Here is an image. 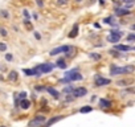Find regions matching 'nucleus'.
<instances>
[{
	"mask_svg": "<svg viewBox=\"0 0 135 127\" xmlns=\"http://www.w3.org/2000/svg\"><path fill=\"white\" fill-rule=\"evenodd\" d=\"M81 79H82V74L78 73L77 69H73V70L65 73V78L61 79V84H68V82H73V81H81Z\"/></svg>",
	"mask_w": 135,
	"mask_h": 127,
	"instance_id": "nucleus-1",
	"label": "nucleus"
},
{
	"mask_svg": "<svg viewBox=\"0 0 135 127\" xmlns=\"http://www.w3.org/2000/svg\"><path fill=\"white\" fill-rule=\"evenodd\" d=\"M132 72H135V66H132V65L123 66V68H119V66H111V69H110V74H111V76L127 74V73H132Z\"/></svg>",
	"mask_w": 135,
	"mask_h": 127,
	"instance_id": "nucleus-2",
	"label": "nucleus"
},
{
	"mask_svg": "<svg viewBox=\"0 0 135 127\" xmlns=\"http://www.w3.org/2000/svg\"><path fill=\"white\" fill-rule=\"evenodd\" d=\"M72 50H73V48L70 47V45H62V47H57V48L52 49V50L49 52V54H50V56H57V54H60V53H66L68 56H69Z\"/></svg>",
	"mask_w": 135,
	"mask_h": 127,
	"instance_id": "nucleus-3",
	"label": "nucleus"
},
{
	"mask_svg": "<svg viewBox=\"0 0 135 127\" xmlns=\"http://www.w3.org/2000/svg\"><path fill=\"white\" fill-rule=\"evenodd\" d=\"M45 121H47V119H45L44 115H37L35 119L29 121L28 127H40V126H42V124L45 123Z\"/></svg>",
	"mask_w": 135,
	"mask_h": 127,
	"instance_id": "nucleus-4",
	"label": "nucleus"
},
{
	"mask_svg": "<svg viewBox=\"0 0 135 127\" xmlns=\"http://www.w3.org/2000/svg\"><path fill=\"white\" fill-rule=\"evenodd\" d=\"M53 68H54V65H52V64H41V65H39L36 69H37V72H39L40 76H41L42 73H49V72H52Z\"/></svg>",
	"mask_w": 135,
	"mask_h": 127,
	"instance_id": "nucleus-5",
	"label": "nucleus"
},
{
	"mask_svg": "<svg viewBox=\"0 0 135 127\" xmlns=\"http://www.w3.org/2000/svg\"><path fill=\"white\" fill-rule=\"evenodd\" d=\"M109 84H110V79L103 78V77H101V76L95 77V86H106Z\"/></svg>",
	"mask_w": 135,
	"mask_h": 127,
	"instance_id": "nucleus-6",
	"label": "nucleus"
},
{
	"mask_svg": "<svg viewBox=\"0 0 135 127\" xmlns=\"http://www.w3.org/2000/svg\"><path fill=\"white\" fill-rule=\"evenodd\" d=\"M74 97H84V95H86L87 94V90L85 89V87H77V89H74L73 90V93H72Z\"/></svg>",
	"mask_w": 135,
	"mask_h": 127,
	"instance_id": "nucleus-7",
	"label": "nucleus"
},
{
	"mask_svg": "<svg viewBox=\"0 0 135 127\" xmlns=\"http://www.w3.org/2000/svg\"><path fill=\"white\" fill-rule=\"evenodd\" d=\"M131 84H134V79H132V78L121 79V81H118V82H117L118 86H129V85H131Z\"/></svg>",
	"mask_w": 135,
	"mask_h": 127,
	"instance_id": "nucleus-8",
	"label": "nucleus"
},
{
	"mask_svg": "<svg viewBox=\"0 0 135 127\" xmlns=\"http://www.w3.org/2000/svg\"><path fill=\"white\" fill-rule=\"evenodd\" d=\"M64 117L62 115H57V117H53L52 119H49L47 123H45V126L44 127H50V124H53V123H56V122H58V121H61Z\"/></svg>",
	"mask_w": 135,
	"mask_h": 127,
	"instance_id": "nucleus-9",
	"label": "nucleus"
},
{
	"mask_svg": "<svg viewBox=\"0 0 135 127\" xmlns=\"http://www.w3.org/2000/svg\"><path fill=\"white\" fill-rule=\"evenodd\" d=\"M130 13V11L127 8H117L115 9V15L117 16H126Z\"/></svg>",
	"mask_w": 135,
	"mask_h": 127,
	"instance_id": "nucleus-10",
	"label": "nucleus"
},
{
	"mask_svg": "<svg viewBox=\"0 0 135 127\" xmlns=\"http://www.w3.org/2000/svg\"><path fill=\"white\" fill-rule=\"evenodd\" d=\"M119 39H121V36H118V34H114V33H110V36L107 37V40H109L110 42H113V44L119 42Z\"/></svg>",
	"mask_w": 135,
	"mask_h": 127,
	"instance_id": "nucleus-11",
	"label": "nucleus"
},
{
	"mask_svg": "<svg viewBox=\"0 0 135 127\" xmlns=\"http://www.w3.org/2000/svg\"><path fill=\"white\" fill-rule=\"evenodd\" d=\"M20 107H21V109H24V110L29 109V107H31V102H29L28 99H25V98H24V99H21V101H20Z\"/></svg>",
	"mask_w": 135,
	"mask_h": 127,
	"instance_id": "nucleus-12",
	"label": "nucleus"
},
{
	"mask_svg": "<svg viewBox=\"0 0 135 127\" xmlns=\"http://www.w3.org/2000/svg\"><path fill=\"white\" fill-rule=\"evenodd\" d=\"M99 106L101 107H105V109H107V107H111V102L110 101H107V99H99Z\"/></svg>",
	"mask_w": 135,
	"mask_h": 127,
	"instance_id": "nucleus-13",
	"label": "nucleus"
},
{
	"mask_svg": "<svg viewBox=\"0 0 135 127\" xmlns=\"http://www.w3.org/2000/svg\"><path fill=\"white\" fill-rule=\"evenodd\" d=\"M114 49H117V50H121V52H129L131 48L129 47V45H115V47H114Z\"/></svg>",
	"mask_w": 135,
	"mask_h": 127,
	"instance_id": "nucleus-14",
	"label": "nucleus"
},
{
	"mask_svg": "<svg viewBox=\"0 0 135 127\" xmlns=\"http://www.w3.org/2000/svg\"><path fill=\"white\" fill-rule=\"evenodd\" d=\"M77 34H78V24H74L73 25V31L69 33V37L74 39V37H77Z\"/></svg>",
	"mask_w": 135,
	"mask_h": 127,
	"instance_id": "nucleus-15",
	"label": "nucleus"
},
{
	"mask_svg": "<svg viewBox=\"0 0 135 127\" xmlns=\"http://www.w3.org/2000/svg\"><path fill=\"white\" fill-rule=\"evenodd\" d=\"M48 91H49V94H52L56 99H57V98H60V93H58V91L57 90H54L53 87H48Z\"/></svg>",
	"mask_w": 135,
	"mask_h": 127,
	"instance_id": "nucleus-16",
	"label": "nucleus"
},
{
	"mask_svg": "<svg viewBox=\"0 0 135 127\" xmlns=\"http://www.w3.org/2000/svg\"><path fill=\"white\" fill-rule=\"evenodd\" d=\"M92 110H93V107H92V106H84V107H81V109H80V113L85 114V113H90Z\"/></svg>",
	"mask_w": 135,
	"mask_h": 127,
	"instance_id": "nucleus-17",
	"label": "nucleus"
},
{
	"mask_svg": "<svg viewBox=\"0 0 135 127\" xmlns=\"http://www.w3.org/2000/svg\"><path fill=\"white\" fill-rule=\"evenodd\" d=\"M8 78H9V81H16L17 79V73L16 72H11L9 76H8Z\"/></svg>",
	"mask_w": 135,
	"mask_h": 127,
	"instance_id": "nucleus-18",
	"label": "nucleus"
},
{
	"mask_svg": "<svg viewBox=\"0 0 135 127\" xmlns=\"http://www.w3.org/2000/svg\"><path fill=\"white\" fill-rule=\"evenodd\" d=\"M57 66H58V68H61V69H66V64H65V61H64V60H61V58L57 61Z\"/></svg>",
	"mask_w": 135,
	"mask_h": 127,
	"instance_id": "nucleus-19",
	"label": "nucleus"
},
{
	"mask_svg": "<svg viewBox=\"0 0 135 127\" xmlns=\"http://www.w3.org/2000/svg\"><path fill=\"white\" fill-rule=\"evenodd\" d=\"M22 72H24L27 76H35V70H33V69H24Z\"/></svg>",
	"mask_w": 135,
	"mask_h": 127,
	"instance_id": "nucleus-20",
	"label": "nucleus"
},
{
	"mask_svg": "<svg viewBox=\"0 0 135 127\" xmlns=\"http://www.w3.org/2000/svg\"><path fill=\"white\" fill-rule=\"evenodd\" d=\"M113 20H114V17H113V16H110V17H106V19H103V23H105V24H113Z\"/></svg>",
	"mask_w": 135,
	"mask_h": 127,
	"instance_id": "nucleus-21",
	"label": "nucleus"
},
{
	"mask_svg": "<svg viewBox=\"0 0 135 127\" xmlns=\"http://www.w3.org/2000/svg\"><path fill=\"white\" fill-rule=\"evenodd\" d=\"M125 93H131V94H135V86H132V87H129L127 90H125L123 91V94Z\"/></svg>",
	"mask_w": 135,
	"mask_h": 127,
	"instance_id": "nucleus-22",
	"label": "nucleus"
},
{
	"mask_svg": "<svg viewBox=\"0 0 135 127\" xmlns=\"http://www.w3.org/2000/svg\"><path fill=\"white\" fill-rule=\"evenodd\" d=\"M73 86H68V87H65L64 89V93H73Z\"/></svg>",
	"mask_w": 135,
	"mask_h": 127,
	"instance_id": "nucleus-23",
	"label": "nucleus"
},
{
	"mask_svg": "<svg viewBox=\"0 0 135 127\" xmlns=\"http://www.w3.org/2000/svg\"><path fill=\"white\" fill-rule=\"evenodd\" d=\"M89 56L92 57V58H94V60H99V58H101V56H99V54H97V53H90Z\"/></svg>",
	"mask_w": 135,
	"mask_h": 127,
	"instance_id": "nucleus-24",
	"label": "nucleus"
},
{
	"mask_svg": "<svg viewBox=\"0 0 135 127\" xmlns=\"http://www.w3.org/2000/svg\"><path fill=\"white\" fill-rule=\"evenodd\" d=\"M110 33H114V34H118V36H121V37L123 36V33H122L121 31H118V29H113V31H111Z\"/></svg>",
	"mask_w": 135,
	"mask_h": 127,
	"instance_id": "nucleus-25",
	"label": "nucleus"
},
{
	"mask_svg": "<svg viewBox=\"0 0 135 127\" xmlns=\"http://www.w3.org/2000/svg\"><path fill=\"white\" fill-rule=\"evenodd\" d=\"M127 40H129V41H135V34H134V33L129 34V36H127Z\"/></svg>",
	"mask_w": 135,
	"mask_h": 127,
	"instance_id": "nucleus-26",
	"label": "nucleus"
},
{
	"mask_svg": "<svg viewBox=\"0 0 135 127\" xmlns=\"http://www.w3.org/2000/svg\"><path fill=\"white\" fill-rule=\"evenodd\" d=\"M57 4L58 5H65V4H68V0H57Z\"/></svg>",
	"mask_w": 135,
	"mask_h": 127,
	"instance_id": "nucleus-27",
	"label": "nucleus"
},
{
	"mask_svg": "<svg viewBox=\"0 0 135 127\" xmlns=\"http://www.w3.org/2000/svg\"><path fill=\"white\" fill-rule=\"evenodd\" d=\"M7 49V45L4 44V42H0V50H2V52H4Z\"/></svg>",
	"mask_w": 135,
	"mask_h": 127,
	"instance_id": "nucleus-28",
	"label": "nucleus"
},
{
	"mask_svg": "<svg viewBox=\"0 0 135 127\" xmlns=\"http://www.w3.org/2000/svg\"><path fill=\"white\" fill-rule=\"evenodd\" d=\"M0 34H2V36H4V37H5L8 33H7V31H5L4 28H0Z\"/></svg>",
	"mask_w": 135,
	"mask_h": 127,
	"instance_id": "nucleus-29",
	"label": "nucleus"
},
{
	"mask_svg": "<svg viewBox=\"0 0 135 127\" xmlns=\"http://www.w3.org/2000/svg\"><path fill=\"white\" fill-rule=\"evenodd\" d=\"M0 15H2L3 17H5V19H7V17L9 16V15H8V12H7V11H4V9L2 11V12H0Z\"/></svg>",
	"mask_w": 135,
	"mask_h": 127,
	"instance_id": "nucleus-30",
	"label": "nucleus"
},
{
	"mask_svg": "<svg viewBox=\"0 0 135 127\" xmlns=\"http://www.w3.org/2000/svg\"><path fill=\"white\" fill-rule=\"evenodd\" d=\"M5 60H7V61H11V60H12V54L7 53V54H5Z\"/></svg>",
	"mask_w": 135,
	"mask_h": 127,
	"instance_id": "nucleus-31",
	"label": "nucleus"
},
{
	"mask_svg": "<svg viewBox=\"0 0 135 127\" xmlns=\"http://www.w3.org/2000/svg\"><path fill=\"white\" fill-rule=\"evenodd\" d=\"M27 97V93H25V91H22V93H20V99H24Z\"/></svg>",
	"mask_w": 135,
	"mask_h": 127,
	"instance_id": "nucleus-32",
	"label": "nucleus"
},
{
	"mask_svg": "<svg viewBox=\"0 0 135 127\" xmlns=\"http://www.w3.org/2000/svg\"><path fill=\"white\" fill-rule=\"evenodd\" d=\"M22 13H24V16H25L27 19H29V12H28L27 9H24V11H22Z\"/></svg>",
	"mask_w": 135,
	"mask_h": 127,
	"instance_id": "nucleus-33",
	"label": "nucleus"
},
{
	"mask_svg": "<svg viewBox=\"0 0 135 127\" xmlns=\"http://www.w3.org/2000/svg\"><path fill=\"white\" fill-rule=\"evenodd\" d=\"M36 3H37V5H39V7H42V5H44L42 0H36Z\"/></svg>",
	"mask_w": 135,
	"mask_h": 127,
	"instance_id": "nucleus-34",
	"label": "nucleus"
},
{
	"mask_svg": "<svg viewBox=\"0 0 135 127\" xmlns=\"http://www.w3.org/2000/svg\"><path fill=\"white\" fill-rule=\"evenodd\" d=\"M35 37H36L37 40H40V39H41V36H40V34H39L37 32H35Z\"/></svg>",
	"mask_w": 135,
	"mask_h": 127,
	"instance_id": "nucleus-35",
	"label": "nucleus"
},
{
	"mask_svg": "<svg viewBox=\"0 0 135 127\" xmlns=\"http://www.w3.org/2000/svg\"><path fill=\"white\" fill-rule=\"evenodd\" d=\"M125 3H131V2H134V0H123Z\"/></svg>",
	"mask_w": 135,
	"mask_h": 127,
	"instance_id": "nucleus-36",
	"label": "nucleus"
},
{
	"mask_svg": "<svg viewBox=\"0 0 135 127\" xmlns=\"http://www.w3.org/2000/svg\"><path fill=\"white\" fill-rule=\"evenodd\" d=\"M99 3L101 4H105V0H99Z\"/></svg>",
	"mask_w": 135,
	"mask_h": 127,
	"instance_id": "nucleus-37",
	"label": "nucleus"
},
{
	"mask_svg": "<svg viewBox=\"0 0 135 127\" xmlns=\"http://www.w3.org/2000/svg\"><path fill=\"white\" fill-rule=\"evenodd\" d=\"M131 29H132V31H135V24H134V25H131Z\"/></svg>",
	"mask_w": 135,
	"mask_h": 127,
	"instance_id": "nucleus-38",
	"label": "nucleus"
},
{
	"mask_svg": "<svg viewBox=\"0 0 135 127\" xmlns=\"http://www.w3.org/2000/svg\"><path fill=\"white\" fill-rule=\"evenodd\" d=\"M134 50H135V47H134Z\"/></svg>",
	"mask_w": 135,
	"mask_h": 127,
	"instance_id": "nucleus-39",
	"label": "nucleus"
},
{
	"mask_svg": "<svg viewBox=\"0 0 135 127\" xmlns=\"http://www.w3.org/2000/svg\"><path fill=\"white\" fill-rule=\"evenodd\" d=\"M2 127H4V126H2Z\"/></svg>",
	"mask_w": 135,
	"mask_h": 127,
	"instance_id": "nucleus-40",
	"label": "nucleus"
}]
</instances>
